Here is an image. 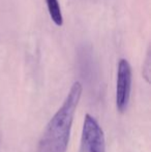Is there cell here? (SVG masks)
Listing matches in <instances>:
<instances>
[{
    "label": "cell",
    "mask_w": 151,
    "mask_h": 152,
    "mask_svg": "<svg viewBox=\"0 0 151 152\" xmlns=\"http://www.w3.org/2000/svg\"><path fill=\"white\" fill-rule=\"evenodd\" d=\"M82 85L75 82L62 106L49 121L38 143L37 152H66L76 109L82 94Z\"/></svg>",
    "instance_id": "obj_1"
},
{
    "label": "cell",
    "mask_w": 151,
    "mask_h": 152,
    "mask_svg": "<svg viewBox=\"0 0 151 152\" xmlns=\"http://www.w3.org/2000/svg\"><path fill=\"white\" fill-rule=\"evenodd\" d=\"M80 152H106L105 137L97 121L86 115L81 138Z\"/></svg>",
    "instance_id": "obj_2"
},
{
    "label": "cell",
    "mask_w": 151,
    "mask_h": 152,
    "mask_svg": "<svg viewBox=\"0 0 151 152\" xmlns=\"http://www.w3.org/2000/svg\"><path fill=\"white\" fill-rule=\"evenodd\" d=\"M131 67L126 59H120L117 69L116 106L119 112H124L131 97Z\"/></svg>",
    "instance_id": "obj_3"
},
{
    "label": "cell",
    "mask_w": 151,
    "mask_h": 152,
    "mask_svg": "<svg viewBox=\"0 0 151 152\" xmlns=\"http://www.w3.org/2000/svg\"><path fill=\"white\" fill-rule=\"evenodd\" d=\"M46 3L49 10V14H50V17L53 22L55 23V25L62 26L63 17L58 0H46Z\"/></svg>",
    "instance_id": "obj_4"
},
{
    "label": "cell",
    "mask_w": 151,
    "mask_h": 152,
    "mask_svg": "<svg viewBox=\"0 0 151 152\" xmlns=\"http://www.w3.org/2000/svg\"><path fill=\"white\" fill-rule=\"evenodd\" d=\"M150 57L151 56H150V49H149L147 52V55H146V59L143 64V77L145 78V80L147 82H149V76H150V63H151Z\"/></svg>",
    "instance_id": "obj_5"
}]
</instances>
